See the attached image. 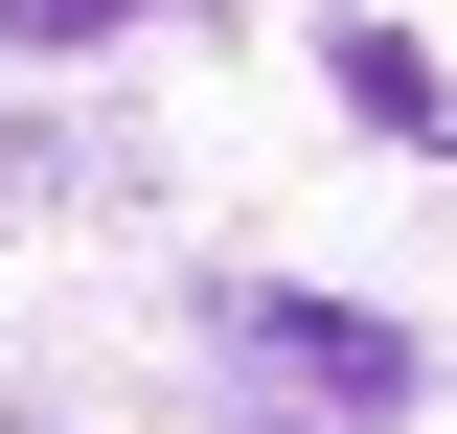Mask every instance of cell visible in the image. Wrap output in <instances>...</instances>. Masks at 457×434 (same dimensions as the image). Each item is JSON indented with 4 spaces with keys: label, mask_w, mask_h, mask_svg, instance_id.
<instances>
[{
    "label": "cell",
    "mask_w": 457,
    "mask_h": 434,
    "mask_svg": "<svg viewBox=\"0 0 457 434\" xmlns=\"http://www.w3.org/2000/svg\"><path fill=\"white\" fill-rule=\"evenodd\" d=\"M228 388L275 434H389L411 412V343L366 321V297H228Z\"/></svg>",
    "instance_id": "6da1fadb"
},
{
    "label": "cell",
    "mask_w": 457,
    "mask_h": 434,
    "mask_svg": "<svg viewBox=\"0 0 457 434\" xmlns=\"http://www.w3.org/2000/svg\"><path fill=\"white\" fill-rule=\"evenodd\" d=\"M320 69H343V114H389V138H435V46H411V23H343Z\"/></svg>",
    "instance_id": "7a4b0ae2"
},
{
    "label": "cell",
    "mask_w": 457,
    "mask_h": 434,
    "mask_svg": "<svg viewBox=\"0 0 457 434\" xmlns=\"http://www.w3.org/2000/svg\"><path fill=\"white\" fill-rule=\"evenodd\" d=\"M114 23H161V0H0V46H114Z\"/></svg>",
    "instance_id": "3957f363"
}]
</instances>
